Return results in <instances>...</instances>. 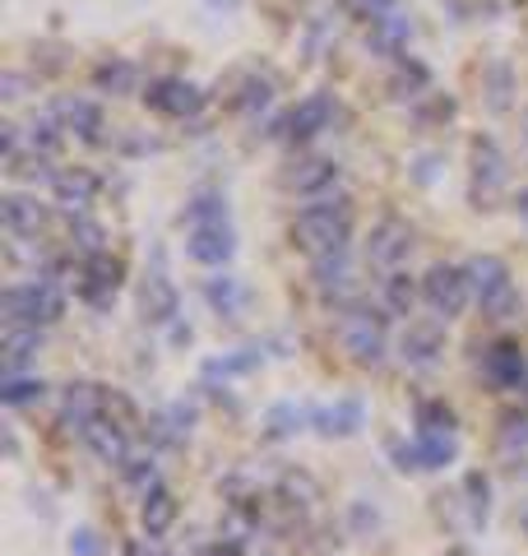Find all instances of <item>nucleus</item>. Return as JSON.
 I'll return each instance as SVG.
<instances>
[{
    "mask_svg": "<svg viewBox=\"0 0 528 556\" xmlns=\"http://www.w3.org/2000/svg\"><path fill=\"white\" fill-rule=\"evenodd\" d=\"M348 241H352V204H348V200L306 204L302 214L292 218V247L306 251L311 260L343 255Z\"/></svg>",
    "mask_w": 528,
    "mask_h": 556,
    "instance_id": "obj_1",
    "label": "nucleus"
},
{
    "mask_svg": "<svg viewBox=\"0 0 528 556\" xmlns=\"http://www.w3.org/2000/svg\"><path fill=\"white\" fill-rule=\"evenodd\" d=\"M0 316H5L10 329H42V325H56L65 316V292H61V278L38 274L28 283H10L0 292Z\"/></svg>",
    "mask_w": 528,
    "mask_h": 556,
    "instance_id": "obj_2",
    "label": "nucleus"
},
{
    "mask_svg": "<svg viewBox=\"0 0 528 556\" xmlns=\"http://www.w3.org/2000/svg\"><path fill=\"white\" fill-rule=\"evenodd\" d=\"M464 274H468V288H473V298H478L487 320H510L519 311V288H515L510 265L501 255H473L464 265Z\"/></svg>",
    "mask_w": 528,
    "mask_h": 556,
    "instance_id": "obj_3",
    "label": "nucleus"
},
{
    "mask_svg": "<svg viewBox=\"0 0 528 556\" xmlns=\"http://www.w3.org/2000/svg\"><path fill=\"white\" fill-rule=\"evenodd\" d=\"M505 181H510V163L501 144L491 135H478L468 144V200L473 208H491L505 195Z\"/></svg>",
    "mask_w": 528,
    "mask_h": 556,
    "instance_id": "obj_4",
    "label": "nucleus"
},
{
    "mask_svg": "<svg viewBox=\"0 0 528 556\" xmlns=\"http://www.w3.org/2000/svg\"><path fill=\"white\" fill-rule=\"evenodd\" d=\"M339 343L357 367H380L385 362V316L366 306H352L339 316Z\"/></svg>",
    "mask_w": 528,
    "mask_h": 556,
    "instance_id": "obj_5",
    "label": "nucleus"
},
{
    "mask_svg": "<svg viewBox=\"0 0 528 556\" xmlns=\"http://www.w3.org/2000/svg\"><path fill=\"white\" fill-rule=\"evenodd\" d=\"M468 298H473V288H468V274L460 265H431L422 274V302H427L440 320L464 316Z\"/></svg>",
    "mask_w": 528,
    "mask_h": 556,
    "instance_id": "obj_6",
    "label": "nucleus"
},
{
    "mask_svg": "<svg viewBox=\"0 0 528 556\" xmlns=\"http://www.w3.org/2000/svg\"><path fill=\"white\" fill-rule=\"evenodd\" d=\"M311 278H315V288H320V298H325V302H334L339 311H352V306L362 302V278H357V269H352L348 251H343V255H325V260H315Z\"/></svg>",
    "mask_w": 528,
    "mask_h": 556,
    "instance_id": "obj_7",
    "label": "nucleus"
},
{
    "mask_svg": "<svg viewBox=\"0 0 528 556\" xmlns=\"http://www.w3.org/2000/svg\"><path fill=\"white\" fill-rule=\"evenodd\" d=\"M334 98L329 93H311V98H302L297 108L278 121V139H288V144H311L320 130H329L334 126Z\"/></svg>",
    "mask_w": 528,
    "mask_h": 556,
    "instance_id": "obj_8",
    "label": "nucleus"
},
{
    "mask_svg": "<svg viewBox=\"0 0 528 556\" xmlns=\"http://www.w3.org/2000/svg\"><path fill=\"white\" fill-rule=\"evenodd\" d=\"M144 108H149V112H158V116H176V121H186V116H196V112L204 108V93H200L190 79L163 75V79H153L149 89H144Z\"/></svg>",
    "mask_w": 528,
    "mask_h": 556,
    "instance_id": "obj_9",
    "label": "nucleus"
},
{
    "mask_svg": "<svg viewBox=\"0 0 528 556\" xmlns=\"http://www.w3.org/2000/svg\"><path fill=\"white\" fill-rule=\"evenodd\" d=\"M408 251H413V228L399 214L380 218L372 228V241H366V260H372L376 269H385V274H394L399 260H408Z\"/></svg>",
    "mask_w": 528,
    "mask_h": 556,
    "instance_id": "obj_10",
    "label": "nucleus"
},
{
    "mask_svg": "<svg viewBox=\"0 0 528 556\" xmlns=\"http://www.w3.org/2000/svg\"><path fill=\"white\" fill-rule=\"evenodd\" d=\"M121 278H126V265L116 255H88L84 269H79V298L93 302V306H112L116 292H121Z\"/></svg>",
    "mask_w": 528,
    "mask_h": 556,
    "instance_id": "obj_11",
    "label": "nucleus"
},
{
    "mask_svg": "<svg viewBox=\"0 0 528 556\" xmlns=\"http://www.w3.org/2000/svg\"><path fill=\"white\" fill-rule=\"evenodd\" d=\"M482 376L491 380L496 390H524V380H528V357H524V348L515 339H496L482 353Z\"/></svg>",
    "mask_w": 528,
    "mask_h": 556,
    "instance_id": "obj_12",
    "label": "nucleus"
},
{
    "mask_svg": "<svg viewBox=\"0 0 528 556\" xmlns=\"http://www.w3.org/2000/svg\"><path fill=\"white\" fill-rule=\"evenodd\" d=\"M51 116L65 135L84 139V144H102V108L88 98H56L51 102Z\"/></svg>",
    "mask_w": 528,
    "mask_h": 556,
    "instance_id": "obj_13",
    "label": "nucleus"
},
{
    "mask_svg": "<svg viewBox=\"0 0 528 556\" xmlns=\"http://www.w3.org/2000/svg\"><path fill=\"white\" fill-rule=\"evenodd\" d=\"M454 455H460V441L454 437H417L413 445H394V459L403 473H431V468H445L454 464Z\"/></svg>",
    "mask_w": 528,
    "mask_h": 556,
    "instance_id": "obj_14",
    "label": "nucleus"
},
{
    "mask_svg": "<svg viewBox=\"0 0 528 556\" xmlns=\"http://www.w3.org/2000/svg\"><path fill=\"white\" fill-rule=\"evenodd\" d=\"M0 223H5V232L14 241H28V237H38L51 214H47V204H38V195H24V190H14V195L0 200Z\"/></svg>",
    "mask_w": 528,
    "mask_h": 556,
    "instance_id": "obj_15",
    "label": "nucleus"
},
{
    "mask_svg": "<svg viewBox=\"0 0 528 556\" xmlns=\"http://www.w3.org/2000/svg\"><path fill=\"white\" fill-rule=\"evenodd\" d=\"M186 255L196 265H227L237 255V232L227 223H204V228H190L186 237Z\"/></svg>",
    "mask_w": 528,
    "mask_h": 556,
    "instance_id": "obj_16",
    "label": "nucleus"
},
{
    "mask_svg": "<svg viewBox=\"0 0 528 556\" xmlns=\"http://www.w3.org/2000/svg\"><path fill=\"white\" fill-rule=\"evenodd\" d=\"M98 190H102V181L88 167H56V177H51V195H56L65 214H88Z\"/></svg>",
    "mask_w": 528,
    "mask_h": 556,
    "instance_id": "obj_17",
    "label": "nucleus"
},
{
    "mask_svg": "<svg viewBox=\"0 0 528 556\" xmlns=\"http://www.w3.org/2000/svg\"><path fill=\"white\" fill-rule=\"evenodd\" d=\"M284 190L292 195H325V190L339 181V163L334 159H297L292 167H284Z\"/></svg>",
    "mask_w": 528,
    "mask_h": 556,
    "instance_id": "obj_18",
    "label": "nucleus"
},
{
    "mask_svg": "<svg viewBox=\"0 0 528 556\" xmlns=\"http://www.w3.org/2000/svg\"><path fill=\"white\" fill-rule=\"evenodd\" d=\"M79 437H84V445L93 450L102 464H116L121 468V464L130 459V431L121 427V422H112V417H98V422H88Z\"/></svg>",
    "mask_w": 528,
    "mask_h": 556,
    "instance_id": "obj_19",
    "label": "nucleus"
},
{
    "mask_svg": "<svg viewBox=\"0 0 528 556\" xmlns=\"http://www.w3.org/2000/svg\"><path fill=\"white\" fill-rule=\"evenodd\" d=\"M102 404H108V390L102 386H88V380H75L65 394H61V427H88L102 417Z\"/></svg>",
    "mask_w": 528,
    "mask_h": 556,
    "instance_id": "obj_20",
    "label": "nucleus"
},
{
    "mask_svg": "<svg viewBox=\"0 0 528 556\" xmlns=\"http://www.w3.org/2000/svg\"><path fill=\"white\" fill-rule=\"evenodd\" d=\"M399 353H403V362L408 367H431V362L445 353V329H440L436 320H427V325H408L403 329V343H399Z\"/></svg>",
    "mask_w": 528,
    "mask_h": 556,
    "instance_id": "obj_21",
    "label": "nucleus"
},
{
    "mask_svg": "<svg viewBox=\"0 0 528 556\" xmlns=\"http://www.w3.org/2000/svg\"><path fill=\"white\" fill-rule=\"evenodd\" d=\"M176 306H181V298H176L172 278H167L163 269H153V274L144 278V292H139V311H144V320H149V325H172Z\"/></svg>",
    "mask_w": 528,
    "mask_h": 556,
    "instance_id": "obj_22",
    "label": "nucleus"
},
{
    "mask_svg": "<svg viewBox=\"0 0 528 556\" xmlns=\"http://www.w3.org/2000/svg\"><path fill=\"white\" fill-rule=\"evenodd\" d=\"M311 427L320 431V437H329V441L357 437V427H362V404H357V399H339V404L315 408V413H311Z\"/></svg>",
    "mask_w": 528,
    "mask_h": 556,
    "instance_id": "obj_23",
    "label": "nucleus"
},
{
    "mask_svg": "<svg viewBox=\"0 0 528 556\" xmlns=\"http://www.w3.org/2000/svg\"><path fill=\"white\" fill-rule=\"evenodd\" d=\"M366 42H372L376 56H394V61H403V51H408V42H413V24L403 20V14H390V20L372 24Z\"/></svg>",
    "mask_w": 528,
    "mask_h": 556,
    "instance_id": "obj_24",
    "label": "nucleus"
},
{
    "mask_svg": "<svg viewBox=\"0 0 528 556\" xmlns=\"http://www.w3.org/2000/svg\"><path fill=\"white\" fill-rule=\"evenodd\" d=\"M93 89L98 93H112V98H121V93H135L139 89V65L135 61H102L98 70H93Z\"/></svg>",
    "mask_w": 528,
    "mask_h": 556,
    "instance_id": "obj_25",
    "label": "nucleus"
},
{
    "mask_svg": "<svg viewBox=\"0 0 528 556\" xmlns=\"http://www.w3.org/2000/svg\"><path fill=\"white\" fill-rule=\"evenodd\" d=\"M204 298H209V306H214L223 320H237L241 306H246V288H241V278L218 274V278H209V283H204Z\"/></svg>",
    "mask_w": 528,
    "mask_h": 556,
    "instance_id": "obj_26",
    "label": "nucleus"
},
{
    "mask_svg": "<svg viewBox=\"0 0 528 556\" xmlns=\"http://www.w3.org/2000/svg\"><path fill=\"white\" fill-rule=\"evenodd\" d=\"M139 525H144L149 538H163L176 525V496L167 492V486H158V492L144 496V506H139Z\"/></svg>",
    "mask_w": 528,
    "mask_h": 556,
    "instance_id": "obj_27",
    "label": "nucleus"
},
{
    "mask_svg": "<svg viewBox=\"0 0 528 556\" xmlns=\"http://www.w3.org/2000/svg\"><path fill=\"white\" fill-rule=\"evenodd\" d=\"M38 348H42L38 329H5V343H0V353H5V371L24 376V367L38 357Z\"/></svg>",
    "mask_w": 528,
    "mask_h": 556,
    "instance_id": "obj_28",
    "label": "nucleus"
},
{
    "mask_svg": "<svg viewBox=\"0 0 528 556\" xmlns=\"http://www.w3.org/2000/svg\"><path fill=\"white\" fill-rule=\"evenodd\" d=\"M380 288H385V306L394 311V316H413V306H417V298H422V288L413 283L403 269H394V274H385L380 278Z\"/></svg>",
    "mask_w": 528,
    "mask_h": 556,
    "instance_id": "obj_29",
    "label": "nucleus"
},
{
    "mask_svg": "<svg viewBox=\"0 0 528 556\" xmlns=\"http://www.w3.org/2000/svg\"><path fill=\"white\" fill-rule=\"evenodd\" d=\"M496 450H501V459H528V413H510V417H501Z\"/></svg>",
    "mask_w": 528,
    "mask_h": 556,
    "instance_id": "obj_30",
    "label": "nucleus"
},
{
    "mask_svg": "<svg viewBox=\"0 0 528 556\" xmlns=\"http://www.w3.org/2000/svg\"><path fill=\"white\" fill-rule=\"evenodd\" d=\"M260 362H264V353L260 348H237V353H227V357H214V362H204V376L209 380H227V376H251V371H260Z\"/></svg>",
    "mask_w": 528,
    "mask_h": 556,
    "instance_id": "obj_31",
    "label": "nucleus"
},
{
    "mask_svg": "<svg viewBox=\"0 0 528 556\" xmlns=\"http://www.w3.org/2000/svg\"><path fill=\"white\" fill-rule=\"evenodd\" d=\"M427 84H431V70L422 65V61H413V56H403L394 65V75H390V93L394 98H422Z\"/></svg>",
    "mask_w": 528,
    "mask_h": 556,
    "instance_id": "obj_32",
    "label": "nucleus"
},
{
    "mask_svg": "<svg viewBox=\"0 0 528 556\" xmlns=\"http://www.w3.org/2000/svg\"><path fill=\"white\" fill-rule=\"evenodd\" d=\"M70 241L84 251V260L88 255H102V251H108V228L93 223L88 214H70Z\"/></svg>",
    "mask_w": 528,
    "mask_h": 556,
    "instance_id": "obj_33",
    "label": "nucleus"
},
{
    "mask_svg": "<svg viewBox=\"0 0 528 556\" xmlns=\"http://www.w3.org/2000/svg\"><path fill=\"white\" fill-rule=\"evenodd\" d=\"M311 422V413L306 408H297V404H274L269 413H264V431H269L274 441H284V437H297Z\"/></svg>",
    "mask_w": 528,
    "mask_h": 556,
    "instance_id": "obj_34",
    "label": "nucleus"
},
{
    "mask_svg": "<svg viewBox=\"0 0 528 556\" xmlns=\"http://www.w3.org/2000/svg\"><path fill=\"white\" fill-rule=\"evenodd\" d=\"M24 139H28V149L33 153H42V159H51V153H56L61 144H65V130L56 126V116H38V121H33V126L24 130Z\"/></svg>",
    "mask_w": 528,
    "mask_h": 556,
    "instance_id": "obj_35",
    "label": "nucleus"
},
{
    "mask_svg": "<svg viewBox=\"0 0 528 556\" xmlns=\"http://www.w3.org/2000/svg\"><path fill=\"white\" fill-rule=\"evenodd\" d=\"M417 437H454V413L440 399L417 404Z\"/></svg>",
    "mask_w": 528,
    "mask_h": 556,
    "instance_id": "obj_36",
    "label": "nucleus"
},
{
    "mask_svg": "<svg viewBox=\"0 0 528 556\" xmlns=\"http://www.w3.org/2000/svg\"><path fill=\"white\" fill-rule=\"evenodd\" d=\"M47 386L38 376H5V386H0V399H5L10 408H28V404H42Z\"/></svg>",
    "mask_w": 528,
    "mask_h": 556,
    "instance_id": "obj_37",
    "label": "nucleus"
},
{
    "mask_svg": "<svg viewBox=\"0 0 528 556\" xmlns=\"http://www.w3.org/2000/svg\"><path fill=\"white\" fill-rule=\"evenodd\" d=\"M482 93L491 112H510V65L505 61H491L482 70Z\"/></svg>",
    "mask_w": 528,
    "mask_h": 556,
    "instance_id": "obj_38",
    "label": "nucleus"
},
{
    "mask_svg": "<svg viewBox=\"0 0 528 556\" xmlns=\"http://www.w3.org/2000/svg\"><path fill=\"white\" fill-rule=\"evenodd\" d=\"M186 223H190V228H204V223H227V200L214 195V190H204V195H196L186 204Z\"/></svg>",
    "mask_w": 528,
    "mask_h": 556,
    "instance_id": "obj_39",
    "label": "nucleus"
},
{
    "mask_svg": "<svg viewBox=\"0 0 528 556\" xmlns=\"http://www.w3.org/2000/svg\"><path fill=\"white\" fill-rule=\"evenodd\" d=\"M121 478H126L139 496L158 492V468H153V459H149V455H130L126 464H121Z\"/></svg>",
    "mask_w": 528,
    "mask_h": 556,
    "instance_id": "obj_40",
    "label": "nucleus"
},
{
    "mask_svg": "<svg viewBox=\"0 0 528 556\" xmlns=\"http://www.w3.org/2000/svg\"><path fill=\"white\" fill-rule=\"evenodd\" d=\"M269 102H274V84H269V79H246V89H241V98H237L241 112H264Z\"/></svg>",
    "mask_w": 528,
    "mask_h": 556,
    "instance_id": "obj_41",
    "label": "nucleus"
},
{
    "mask_svg": "<svg viewBox=\"0 0 528 556\" xmlns=\"http://www.w3.org/2000/svg\"><path fill=\"white\" fill-rule=\"evenodd\" d=\"M284 496H288V506H311V501L320 496V486H315L306 473H288L284 478Z\"/></svg>",
    "mask_w": 528,
    "mask_h": 556,
    "instance_id": "obj_42",
    "label": "nucleus"
},
{
    "mask_svg": "<svg viewBox=\"0 0 528 556\" xmlns=\"http://www.w3.org/2000/svg\"><path fill=\"white\" fill-rule=\"evenodd\" d=\"M348 10L357 14V20H366V24H380V20H390L394 14V0H348Z\"/></svg>",
    "mask_w": 528,
    "mask_h": 556,
    "instance_id": "obj_43",
    "label": "nucleus"
},
{
    "mask_svg": "<svg viewBox=\"0 0 528 556\" xmlns=\"http://www.w3.org/2000/svg\"><path fill=\"white\" fill-rule=\"evenodd\" d=\"M70 547H75V556H102V543L93 529H79L75 538H70Z\"/></svg>",
    "mask_w": 528,
    "mask_h": 556,
    "instance_id": "obj_44",
    "label": "nucleus"
},
{
    "mask_svg": "<svg viewBox=\"0 0 528 556\" xmlns=\"http://www.w3.org/2000/svg\"><path fill=\"white\" fill-rule=\"evenodd\" d=\"M24 84H28L24 75H5V79H0V89H5V98L14 102V98H24Z\"/></svg>",
    "mask_w": 528,
    "mask_h": 556,
    "instance_id": "obj_45",
    "label": "nucleus"
},
{
    "mask_svg": "<svg viewBox=\"0 0 528 556\" xmlns=\"http://www.w3.org/2000/svg\"><path fill=\"white\" fill-rule=\"evenodd\" d=\"M200 556H241V547H232V543H223V538H218V543H214V547H204Z\"/></svg>",
    "mask_w": 528,
    "mask_h": 556,
    "instance_id": "obj_46",
    "label": "nucleus"
},
{
    "mask_svg": "<svg viewBox=\"0 0 528 556\" xmlns=\"http://www.w3.org/2000/svg\"><path fill=\"white\" fill-rule=\"evenodd\" d=\"M515 208H519V214L528 218V186H519V195H515Z\"/></svg>",
    "mask_w": 528,
    "mask_h": 556,
    "instance_id": "obj_47",
    "label": "nucleus"
}]
</instances>
